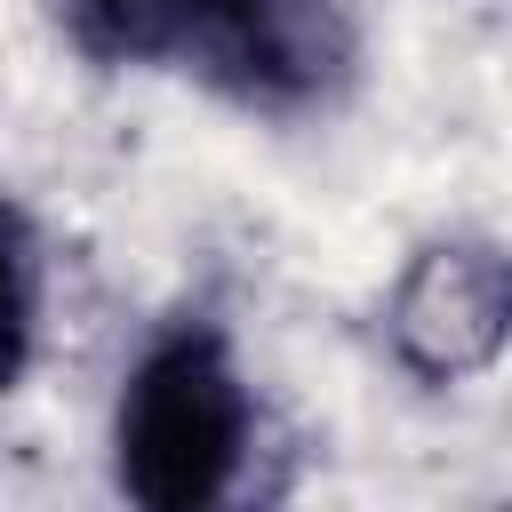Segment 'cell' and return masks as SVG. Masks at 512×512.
<instances>
[{
  "mask_svg": "<svg viewBox=\"0 0 512 512\" xmlns=\"http://www.w3.org/2000/svg\"><path fill=\"white\" fill-rule=\"evenodd\" d=\"M96 64H176L248 112L320 104L352 64L336 0H64Z\"/></svg>",
  "mask_w": 512,
  "mask_h": 512,
  "instance_id": "cell-1",
  "label": "cell"
},
{
  "mask_svg": "<svg viewBox=\"0 0 512 512\" xmlns=\"http://www.w3.org/2000/svg\"><path fill=\"white\" fill-rule=\"evenodd\" d=\"M120 488L152 512H200L232 488L248 448V392L216 328H168L120 392Z\"/></svg>",
  "mask_w": 512,
  "mask_h": 512,
  "instance_id": "cell-2",
  "label": "cell"
},
{
  "mask_svg": "<svg viewBox=\"0 0 512 512\" xmlns=\"http://www.w3.org/2000/svg\"><path fill=\"white\" fill-rule=\"evenodd\" d=\"M504 320H512V272H504L496 240L424 248L392 296V344L432 384L480 376L504 352Z\"/></svg>",
  "mask_w": 512,
  "mask_h": 512,
  "instance_id": "cell-3",
  "label": "cell"
},
{
  "mask_svg": "<svg viewBox=\"0 0 512 512\" xmlns=\"http://www.w3.org/2000/svg\"><path fill=\"white\" fill-rule=\"evenodd\" d=\"M32 328H40V248H32V224L0 200V392L24 376Z\"/></svg>",
  "mask_w": 512,
  "mask_h": 512,
  "instance_id": "cell-4",
  "label": "cell"
}]
</instances>
